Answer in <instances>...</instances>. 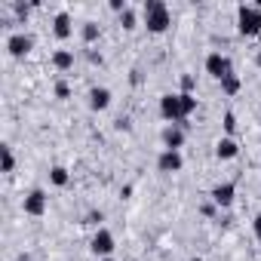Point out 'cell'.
<instances>
[{
	"instance_id": "1",
	"label": "cell",
	"mask_w": 261,
	"mask_h": 261,
	"mask_svg": "<svg viewBox=\"0 0 261 261\" xmlns=\"http://www.w3.org/2000/svg\"><path fill=\"white\" fill-rule=\"evenodd\" d=\"M142 16H145V28L151 34H166L169 25H172V13H169V7L163 0H148L142 7Z\"/></svg>"
},
{
	"instance_id": "2",
	"label": "cell",
	"mask_w": 261,
	"mask_h": 261,
	"mask_svg": "<svg viewBox=\"0 0 261 261\" xmlns=\"http://www.w3.org/2000/svg\"><path fill=\"white\" fill-rule=\"evenodd\" d=\"M237 34L240 37H258L261 34V10L255 4L237 7Z\"/></svg>"
},
{
	"instance_id": "3",
	"label": "cell",
	"mask_w": 261,
	"mask_h": 261,
	"mask_svg": "<svg viewBox=\"0 0 261 261\" xmlns=\"http://www.w3.org/2000/svg\"><path fill=\"white\" fill-rule=\"evenodd\" d=\"M160 117L172 126V123H181L185 126V111H181V92H166L160 95Z\"/></svg>"
},
{
	"instance_id": "4",
	"label": "cell",
	"mask_w": 261,
	"mask_h": 261,
	"mask_svg": "<svg viewBox=\"0 0 261 261\" xmlns=\"http://www.w3.org/2000/svg\"><path fill=\"white\" fill-rule=\"evenodd\" d=\"M206 74L212 77V80H224V77H230L233 74V62H230V56H224V53H209L206 56Z\"/></svg>"
},
{
	"instance_id": "5",
	"label": "cell",
	"mask_w": 261,
	"mask_h": 261,
	"mask_svg": "<svg viewBox=\"0 0 261 261\" xmlns=\"http://www.w3.org/2000/svg\"><path fill=\"white\" fill-rule=\"evenodd\" d=\"M89 249H92V255H98V258H111L114 249H117V240H114V233H111L108 227H98V230L92 233V240H89Z\"/></svg>"
},
{
	"instance_id": "6",
	"label": "cell",
	"mask_w": 261,
	"mask_h": 261,
	"mask_svg": "<svg viewBox=\"0 0 261 261\" xmlns=\"http://www.w3.org/2000/svg\"><path fill=\"white\" fill-rule=\"evenodd\" d=\"M46 203H49L46 191H43V188H31V191L25 194V200H22V209H25V215L40 218V215L46 212Z\"/></svg>"
},
{
	"instance_id": "7",
	"label": "cell",
	"mask_w": 261,
	"mask_h": 261,
	"mask_svg": "<svg viewBox=\"0 0 261 261\" xmlns=\"http://www.w3.org/2000/svg\"><path fill=\"white\" fill-rule=\"evenodd\" d=\"M31 49H34V37H31V34L16 31V34H10V37H7V53H10L13 59H25Z\"/></svg>"
},
{
	"instance_id": "8",
	"label": "cell",
	"mask_w": 261,
	"mask_h": 261,
	"mask_svg": "<svg viewBox=\"0 0 261 261\" xmlns=\"http://www.w3.org/2000/svg\"><path fill=\"white\" fill-rule=\"evenodd\" d=\"M209 197H212V203H215L218 209H230L233 200H237V185H233V181H221V185H215V188L209 191Z\"/></svg>"
},
{
	"instance_id": "9",
	"label": "cell",
	"mask_w": 261,
	"mask_h": 261,
	"mask_svg": "<svg viewBox=\"0 0 261 261\" xmlns=\"http://www.w3.org/2000/svg\"><path fill=\"white\" fill-rule=\"evenodd\" d=\"M181 166H185V157H181V151H160V157H157V172H163V175H172V172H181Z\"/></svg>"
},
{
	"instance_id": "10",
	"label": "cell",
	"mask_w": 261,
	"mask_h": 261,
	"mask_svg": "<svg viewBox=\"0 0 261 261\" xmlns=\"http://www.w3.org/2000/svg\"><path fill=\"white\" fill-rule=\"evenodd\" d=\"M160 139H163V148H166V151H181V148H185V126H181V123L166 126Z\"/></svg>"
},
{
	"instance_id": "11",
	"label": "cell",
	"mask_w": 261,
	"mask_h": 261,
	"mask_svg": "<svg viewBox=\"0 0 261 261\" xmlns=\"http://www.w3.org/2000/svg\"><path fill=\"white\" fill-rule=\"evenodd\" d=\"M86 98H89V111H108L111 101H114V92L108 86H92Z\"/></svg>"
},
{
	"instance_id": "12",
	"label": "cell",
	"mask_w": 261,
	"mask_h": 261,
	"mask_svg": "<svg viewBox=\"0 0 261 261\" xmlns=\"http://www.w3.org/2000/svg\"><path fill=\"white\" fill-rule=\"evenodd\" d=\"M53 34H56V40H68V37L74 34V25H71V16H68L65 10L53 16Z\"/></svg>"
},
{
	"instance_id": "13",
	"label": "cell",
	"mask_w": 261,
	"mask_h": 261,
	"mask_svg": "<svg viewBox=\"0 0 261 261\" xmlns=\"http://www.w3.org/2000/svg\"><path fill=\"white\" fill-rule=\"evenodd\" d=\"M237 154H240V145H237V139H230V136L218 139V145H215V157H218V160H233Z\"/></svg>"
},
{
	"instance_id": "14",
	"label": "cell",
	"mask_w": 261,
	"mask_h": 261,
	"mask_svg": "<svg viewBox=\"0 0 261 261\" xmlns=\"http://www.w3.org/2000/svg\"><path fill=\"white\" fill-rule=\"evenodd\" d=\"M53 68L56 71H71L74 68V53L71 49H56L53 53Z\"/></svg>"
},
{
	"instance_id": "15",
	"label": "cell",
	"mask_w": 261,
	"mask_h": 261,
	"mask_svg": "<svg viewBox=\"0 0 261 261\" xmlns=\"http://www.w3.org/2000/svg\"><path fill=\"white\" fill-rule=\"evenodd\" d=\"M16 169V157L10 145H0V172H13Z\"/></svg>"
},
{
	"instance_id": "16",
	"label": "cell",
	"mask_w": 261,
	"mask_h": 261,
	"mask_svg": "<svg viewBox=\"0 0 261 261\" xmlns=\"http://www.w3.org/2000/svg\"><path fill=\"white\" fill-rule=\"evenodd\" d=\"M98 34H101V28H98L95 22H83L80 37H83V43H86V46H89V43H95V40H98Z\"/></svg>"
},
{
	"instance_id": "17",
	"label": "cell",
	"mask_w": 261,
	"mask_h": 261,
	"mask_svg": "<svg viewBox=\"0 0 261 261\" xmlns=\"http://www.w3.org/2000/svg\"><path fill=\"white\" fill-rule=\"evenodd\" d=\"M49 181H53L56 188H68L71 175H68V169H65V166H53V169H49Z\"/></svg>"
},
{
	"instance_id": "18",
	"label": "cell",
	"mask_w": 261,
	"mask_h": 261,
	"mask_svg": "<svg viewBox=\"0 0 261 261\" xmlns=\"http://www.w3.org/2000/svg\"><path fill=\"white\" fill-rule=\"evenodd\" d=\"M240 89H243V80H240L237 74H230V77L221 80V92H224V95H237Z\"/></svg>"
},
{
	"instance_id": "19",
	"label": "cell",
	"mask_w": 261,
	"mask_h": 261,
	"mask_svg": "<svg viewBox=\"0 0 261 261\" xmlns=\"http://www.w3.org/2000/svg\"><path fill=\"white\" fill-rule=\"evenodd\" d=\"M120 25H123V31H136L139 16H136V10H133V7H129L126 13H120Z\"/></svg>"
},
{
	"instance_id": "20",
	"label": "cell",
	"mask_w": 261,
	"mask_h": 261,
	"mask_svg": "<svg viewBox=\"0 0 261 261\" xmlns=\"http://www.w3.org/2000/svg\"><path fill=\"white\" fill-rule=\"evenodd\" d=\"M181 111H185V120L197 111V95L194 92H181Z\"/></svg>"
},
{
	"instance_id": "21",
	"label": "cell",
	"mask_w": 261,
	"mask_h": 261,
	"mask_svg": "<svg viewBox=\"0 0 261 261\" xmlns=\"http://www.w3.org/2000/svg\"><path fill=\"white\" fill-rule=\"evenodd\" d=\"M224 133L233 139V133H237V117H233V111H227L224 114Z\"/></svg>"
},
{
	"instance_id": "22",
	"label": "cell",
	"mask_w": 261,
	"mask_h": 261,
	"mask_svg": "<svg viewBox=\"0 0 261 261\" xmlns=\"http://www.w3.org/2000/svg\"><path fill=\"white\" fill-rule=\"evenodd\" d=\"M13 10H16V16H19V19H28L34 7H28V4H13Z\"/></svg>"
},
{
	"instance_id": "23",
	"label": "cell",
	"mask_w": 261,
	"mask_h": 261,
	"mask_svg": "<svg viewBox=\"0 0 261 261\" xmlns=\"http://www.w3.org/2000/svg\"><path fill=\"white\" fill-rule=\"evenodd\" d=\"M68 95H71V86H68L65 80H59V83H56V98H68Z\"/></svg>"
},
{
	"instance_id": "24",
	"label": "cell",
	"mask_w": 261,
	"mask_h": 261,
	"mask_svg": "<svg viewBox=\"0 0 261 261\" xmlns=\"http://www.w3.org/2000/svg\"><path fill=\"white\" fill-rule=\"evenodd\" d=\"M101 221H105V212H95V209H92V212L86 215V224H101Z\"/></svg>"
},
{
	"instance_id": "25",
	"label": "cell",
	"mask_w": 261,
	"mask_h": 261,
	"mask_svg": "<svg viewBox=\"0 0 261 261\" xmlns=\"http://www.w3.org/2000/svg\"><path fill=\"white\" fill-rule=\"evenodd\" d=\"M111 10L120 16V13H126V10H129V4H126V0H111Z\"/></svg>"
},
{
	"instance_id": "26",
	"label": "cell",
	"mask_w": 261,
	"mask_h": 261,
	"mask_svg": "<svg viewBox=\"0 0 261 261\" xmlns=\"http://www.w3.org/2000/svg\"><path fill=\"white\" fill-rule=\"evenodd\" d=\"M181 92H194V77H191V74L181 77Z\"/></svg>"
},
{
	"instance_id": "27",
	"label": "cell",
	"mask_w": 261,
	"mask_h": 261,
	"mask_svg": "<svg viewBox=\"0 0 261 261\" xmlns=\"http://www.w3.org/2000/svg\"><path fill=\"white\" fill-rule=\"evenodd\" d=\"M215 209H218L215 203H203V206H200V212H203V215H215Z\"/></svg>"
},
{
	"instance_id": "28",
	"label": "cell",
	"mask_w": 261,
	"mask_h": 261,
	"mask_svg": "<svg viewBox=\"0 0 261 261\" xmlns=\"http://www.w3.org/2000/svg\"><path fill=\"white\" fill-rule=\"evenodd\" d=\"M252 230H255V237H258V240H261V212H258V215H255V221H252Z\"/></svg>"
},
{
	"instance_id": "29",
	"label": "cell",
	"mask_w": 261,
	"mask_h": 261,
	"mask_svg": "<svg viewBox=\"0 0 261 261\" xmlns=\"http://www.w3.org/2000/svg\"><path fill=\"white\" fill-rule=\"evenodd\" d=\"M255 65H258V68H261V53H258V56H255Z\"/></svg>"
},
{
	"instance_id": "30",
	"label": "cell",
	"mask_w": 261,
	"mask_h": 261,
	"mask_svg": "<svg viewBox=\"0 0 261 261\" xmlns=\"http://www.w3.org/2000/svg\"><path fill=\"white\" fill-rule=\"evenodd\" d=\"M19 261H31V258H28V255H22V258H19Z\"/></svg>"
},
{
	"instance_id": "31",
	"label": "cell",
	"mask_w": 261,
	"mask_h": 261,
	"mask_svg": "<svg viewBox=\"0 0 261 261\" xmlns=\"http://www.w3.org/2000/svg\"><path fill=\"white\" fill-rule=\"evenodd\" d=\"M98 261H114V258H98Z\"/></svg>"
}]
</instances>
